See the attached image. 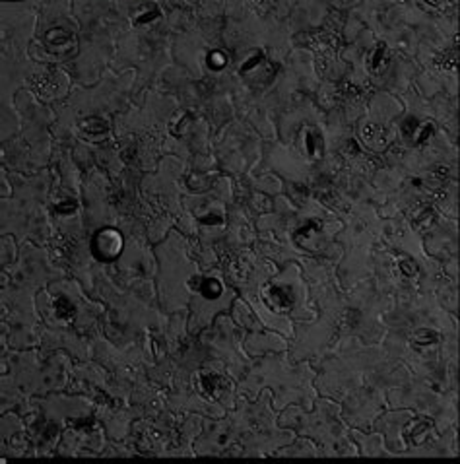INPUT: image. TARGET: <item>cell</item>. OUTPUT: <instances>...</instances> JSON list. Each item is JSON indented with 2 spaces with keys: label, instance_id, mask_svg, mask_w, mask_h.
<instances>
[{
  "label": "cell",
  "instance_id": "obj_1",
  "mask_svg": "<svg viewBox=\"0 0 460 464\" xmlns=\"http://www.w3.org/2000/svg\"><path fill=\"white\" fill-rule=\"evenodd\" d=\"M93 247H95V253L99 259H115L120 253L122 237L115 229H103L97 233Z\"/></svg>",
  "mask_w": 460,
  "mask_h": 464
},
{
  "label": "cell",
  "instance_id": "obj_2",
  "mask_svg": "<svg viewBox=\"0 0 460 464\" xmlns=\"http://www.w3.org/2000/svg\"><path fill=\"white\" fill-rule=\"evenodd\" d=\"M220 291H221V285L218 280H206L202 285V293L206 297H216V295H220Z\"/></svg>",
  "mask_w": 460,
  "mask_h": 464
},
{
  "label": "cell",
  "instance_id": "obj_3",
  "mask_svg": "<svg viewBox=\"0 0 460 464\" xmlns=\"http://www.w3.org/2000/svg\"><path fill=\"white\" fill-rule=\"evenodd\" d=\"M416 340H418V344H431V340H435V334H431V332H427V330H421V332L416 336Z\"/></svg>",
  "mask_w": 460,
  "mask_h": 464
}]
</instances>
